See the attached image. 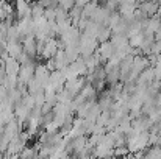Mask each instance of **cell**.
Returning a JSON list of instances; mask_svg holds the SVG:
<instances>
[{"label": "cell", "mask_w": 161, "mask_h": 159, "mask_svg": "<svg viewBox=\"0 0 161 159\" xmlns=\"http://www.w3.org/2000/svg\"><path fill=\"white\" fill-rule=\"evenodd\" d=\"M89 2H92V0H74V6L83 8V6H85V5H88Z\"/></svg>", "instance_id": "obj_1"}]
</instances>
